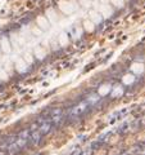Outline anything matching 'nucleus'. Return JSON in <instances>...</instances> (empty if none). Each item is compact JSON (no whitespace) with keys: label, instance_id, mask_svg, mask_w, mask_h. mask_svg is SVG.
<instances>
[{"label":"nucleus","instance_id":"13","mask_svg":"<svg viewBox=\"0 0 145 155\" xmlns=\"http://www.w3.org/2000/svg\"><path fill=\"white\" fill-rule=\"evenodd\" d=\"M46 14H48L49 20H50L51 22H56V21H58V17H56V13H55V12H54V10H53V9H49Z\"/></svg>","mask_w":145,"mask_h":155},{"label":"nucleus","instance_id":"12","mask_svg":"<svg viewBox=\"0 0 145 155\" xmlns=\"http://www.w3.org/2000/svg\"><path fill=\"white\" fill-rule=\"evenodd\" d=\"M69 43V39L67 36L66 34H61V36H59V44L62 45V47H66V45H68Z\"/></svg>","mask_w":145,"mask_h":155},{"label":"nucleus","instance_id":"7","mask_svg":"<svg viewBox=\"0 0 145 155\" xmlns=\"http://www.w3.org/2000/svg\"><path fill=\"white\" fill-rule=\"evenodd\" d=\"M34 53H35V57H37L39 59H44L46 57V52H45V49L42 47H36L34 51Z\"/></svg>","mask_w":145,"mask_h":155},{"label":"nucleus","instance_id":"15","mask_svg":"<svg viewBox=\"0 0 145 155\" xmlns=\"http://www.w3.org/2000/svg\"><path fill=\"white\" fill-rule=\"evenodd\" d=\"M122 93H123V88L122 87H116L112 91V96L113 97H118V96H121Z\"/></svg>","mask_w":145,"mask_h":155},{"label":"nucleus","instance_id":"3","mask_svg":"<svg viewBox=\"0 0 145 155\" xmlns=\"http://www.w3.org/2000/svg\"><path fill=\"white\" fill-rule=\"evenodd\" d=\"M131 70H132V72L135 74V75H139V74L144 72L145 66L143 65V63H140V62H135V63H132V65H131Z\"/></svg>","mask_w":145,"mask_h":155},{"label":"nucleus","instance_id":"14","mask_svg":"<svg viewBox=\"0 0 145 155\" xmlns=\"http://www.w3.org/2000/svg\"><path fill=\"white\" fill-rule=\"evenodd\" d=\"M90 17H91V21H93L94 23H99L101 21V17L99 16L96 12H91L90 13Z\"/></svg>","mask_w":145,"mask_h":155},{"label":"nucleus","instance_id":"8","mask_svg":"<svg viewBox=\"0 0 145 155\" xmlns=\"http://www.w3.org/2000/svg\"><path fill=\"white\" fill-rule=\"evenodd\" d=\"M111 91H112V87L109 84H101L99 87V96H107Z\"/></svg>","mask_w":145,"mask_h":155},{"label":"nucleus","instance_id":"11","mask_svg":"<svg viewBox=\"0 0 145 155\" xmlns=\"http://www.w3.org/2000/svg\"><path fill=\"white\" fill-rule=\"evenodd\" d=\"M84 29L87 31V33H91V31H94L95 29V23L93 21H85L84 22Z\"/></svg>","mask_w":145,"mask_h":155},{"label":"nucleus","instance_id":"6","mask_svg":"<svg viewBox=\"0 0 145 155\" xmlns=\"http://www.w3.org/2000/svg\"><path fill=\"white\" fill-rule=\"evenodd\" d=\"M0 47H1V49L5 52V53H10V52H12V47H10V44H9V41H8V39L6 38L1 39V41H0Z\"/></svg>","mask_w":145,"mask_h":155},{"label":"nucleus","instance_id":"19","mask_svg":"<svg viewBox=\"0 0 145 155\" xmlns=\"http://www.w3.org/2000/svg\"><path fill=\"white\" fill-rule=\"evenodd\" d=\"M90 4H91L90 0H81V5H82L84 8H89Z\"/></svg>","mask_w":145,"mask_h":155},{"label":"nucleus","instance_id":"2","mask_svg":"<svg viewBox=\"0 0 145 155\" xmlns=\"http://www.w3.org/2000/svg\"><path fill=\"white\" fill-rule=\"evenodd\" d=\"M16 67H17V71L18 72H26L28 69V65L23 58H18L16 61Z\"/></svg>","mask_w":145,"mask_h":155},{"label":"nucleus","instance_id":"22","mask_svg":"<svg viewBox=\"0 0 145 155\" xmlns=\"http://www.w3.org/2000/svg\"><path fill=\"white\" fill-rule=\"evenodd\" d=\"M0 51H1V47H0Z\"/></svg>","mask_w":145,"mask_h":155},{"label":"nucleus","instance_id":"16","mask_svg":"<svg viewBox=\"0 0 145 155\" xmlns=\"http://www.w3.org/2000/svg\"><path fill=\"white\" fill-rule=\"evenodd\" d=\"M23 59L27 62V65H32V63H34V57H32V54H31V53H26V54H24Z\"/></svg>","mask_w":145,"mask_h":155},{"label":"nucleus","instance_id":"18","mask_svg":"<svg viewBox=\"0 0 145 155\" xmlns=\"http://www.w3.org/2000/svg\"><path fill=\"white\" fill-rule=\"evenodd\" d=\"M112 3H113V5L121 8V7H123V4H125V0H112Z\"/></svg>","mask_w":145,"mask_h":155},{"label":"nucleus","instance_id":"17","mask_svg":"<svg viewBox=\"0 0 145 155\" xmlns=\"http://www.w3.org/2000/svg\"><path fill=\"white\" fill-rule=\"evenodd\" d=\"M0 80H3V82L8 80V72L5 71V69H0Z\"/></svg>","mask_w":145,"mask_h":155},{"label":"nucleus","instance_id":"20","mask_svg":"<svg viewBox=\"0 0 145 155\" xmlns=\"http://www.w3.org/2000/svg\"><path fill=\"white\" fill-rule=\"evenodd\" d=\"M49 128H50V124H45L44 127H41L40 133H46V132L49 131Z\"/></svg>","mask_w":145,"mask_h":155},{"label":"nucleus","instance_id":"21","mask_svg":"<svg viewBox=\"0 0 145 155\" xmlns=\"http://www.w3.org/2000/svg\"><path fill=\"white\" fill-rule=\"evenodd\" d=\"M98 100H99V96H96V94H94V96H90V98H89L90 102H98Z\"/></svg>","mask_w":145,"mask_h":155},{"label":"nucleus","instance_id":"4","mask_svg":"<svg viewBox=\"0 0 145 155\" xmlns=\"http://www.w3.org/2000/svg\"><path fill=\"white\" fill-rule=\"evenodd\" d=\"M36 22H37V26L40 27L41 30H48L49 29V21L45 18V17H42V16H40V17H37V20H36Z\"/></svg>","mask_w":145,"mask_h":155},{"label":"nucleus","instance_id":"10","mask_svg":"<svg viewBox=\"0 0 145 155\" xmlns=\"http://www.w3.org/2000/svg\"><path fill=\"white\" fill-rule=\"evenodd\" d=\"M134 82H135V75H132V74H127V75L123 76V84L125 85H130Z\"/></svg>","mask_w":145,"mask_h":155},{"label":"nucleus","instance_id":"5","mask_svg":"<svg viewBox=\"0 0 145 155\" xmlns=\"http://www.w3.org/2000/svg\"><path fill=\"white\" fill-rule=\"evenodd\" d=\"M99 10H100V13H101V16L103 17H105V18H108V17H111L112 16V8L109 5H101L100 8H99Z\"/></svg>","mask_w":145,"mask_h":155},{"label":"nucleus","instance_id":"9","mask_svg":"<svg viewBox=\"0 0 145 155\" xmlns=\"http://www.w3.org/2000/svg\"><path fill=\"white\" fill-rule=\"evenodd\" d=\"M85 110H86V104H85V102H81L80 105H77L72 110V115H80V114H82Z\"/></svg>","mask_w":145,"mask_h":155},{"label":"nucleus","instance_id":"1","mask_svg":"<svg viewBox=\"0 0 145 155\" xmlns=\"http://www.w3.org/2000/svg\"><path fill=\"white\" fill-rule=\"evenodd\" d=\"M73 5H76L75 3H68V1H61L59 3V7H61V9L66 13V14H69V13L75 12L77 9L76 7H73Z\"/></svg>","mask_w":145,"mask_h":155}]
</instances>
